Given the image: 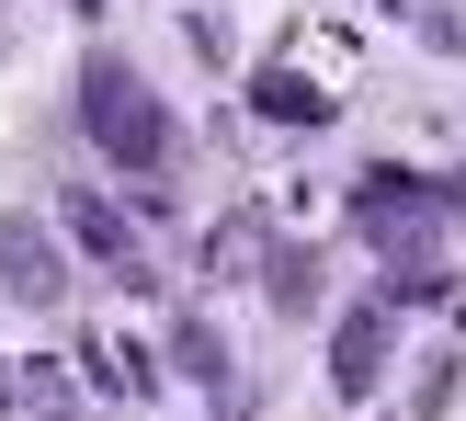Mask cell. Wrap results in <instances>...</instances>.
<instances>
[{
    "label": "cell",
    "mask_w": 466,
    "mask_h": 421,
    "mask_svg": "<svg viewBox=\"0 0 466 421\" xmlns=\"http://www.w3.org/2000/svg\"><path fill=\"white\" fill-rule=\"evenodd\" d=\"M80 137L103 149V171H126V182H148V171H171V159H182L171 103H159V91L137 80V57H114V46H91V57H80Z\"/></svg>",
    "instance_id": "6da1fadb"
},
{
    "label": "cell",
    "mask_w": 466,
    "mask_h": 421,
    "mask_svg": "<svg viewBox=\"0 0 466 421\" xmlns=\"http://www.w3.org/2000/svg\"><path fill=\"white\" fill-rule=\"evenodd\" d=\"M387 365H399V296H353V308L330 319V399L364 410L387 387Z\"/></svg>",
    "instance_id": "7a4b0ae2"
},
{
    "label": "cell",
    "mask_w": 466,
    "mask_h": 421,
    "mask_svg": "<svg viewBox=\"0 0 466 421\" xmlns=\"http://www.w3.org/2000/svg\"><path fill=\"white\" fill-rule=\"evenodd\" d=\"M0 285H12V308H68V251H57V228L35 205L0 217Z\"/></svg>",
    "instance_id": "3957f363"
},
{
    "label": "cell",
    "mask_w": 466,
    "mask_h": 421,
    "mask_svg": "<svg viewBox=\"0 0 466 421\" xmlns=\"http://www.w3.org/2000/svg\"><path fill=\"white\" fill-rule=\"evenodd\" d=\"M455 399H466V354H455V342H432L421 376H410V421H444Z\"/></svg>",
    "instance_id": "277c9868"
},
{
    "label": "cell",
    "mask_w": 466,
    "mask_h": 421,
    "mask_svg": "<svg viewBox=\"0 0 466 421\" xmlns=\"http://www.w3.org/2000/svg\"><path fill=\"white\" fill-rule=\"evenodd\" d=\"M250 103H262L273 126H296V137H308V126H330V103H319V80H285V68H262V80H250Z\"/></svg>",
    "instance_id": "5b68a950"
},
{
    "label": "cell",
    "mask_w": 466,
    "mask_h": 421,
    "mask_svg": "<svg viewBox=\"0 0 466 421\" xmlns=\"http://www.w3.org/2000/svg\"><path fill=\"white\" fill-rule=\"evenodd\" d=\"M262 285H273V308H285V319H319V262H308V251H273Z\"/></svg>",
    "instance_id": "8992f818"
},
{
    "label": "cell",
    "mask_w": 466,
    "mask_h": 421,
    "mask_svg": "<svg viewBox=\"0 0 466 421\" xmlns=\"http://www.w3.org/2000/svg\"><path fill=\"white\" fill-rule=\"evenodd\" d=\"M68 240L103 251V262H126V217H114V205H91V194H68Z\"/></svg>",
    "instance_id": "52a82bcc"
}]
</instances>
